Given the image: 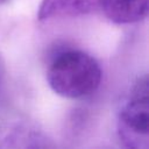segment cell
<instances>
[{
    "label": "cell",
    "mask_w": 149,
    "mask_h": 149,
    "mask_svg": "<svg viewBox=\"0 0 149 149\" xmlns=\"http://www.w3.org/2000/svg\"><path fill=\"white\" fill-rule=\"evenodd\" d=\"M101 76L95 58L77 49L57 52L47 71L50 88L68 99H79L94 93L101 83Z\"/></svg>",
    "instance_id": "cell-1"
},
{
    "label": "cell",
    "mask_w": 149,
    "mask_h": 149,
    "mask_svg": "<svg viewBox=\"0 0 149 149\" xmlns=\"http://www.w3.org/2000/svg\"><path fill=\"white\" fill-rule=\"evenodd\" d=\"M148 77L144 74L135 83L130 98L122 106L118 118L120 141L133 149H147L149 144Z\"/></svg>",
    "instance_id": "cell-2"
},
{
    "label": "cell",
    "mask_w": 149,
    "mask_h": 149,
    "mask_svg": "<svg viewBox=\"0 0 149 149\" xmlns=\"http://www.w3.org/2000/svg\"><path fill=\"white\" fill-rule=\"evenodd\" d=\"M100 7V0H42L38 6L37 19L76 17L90 14Z\"/></svg>",
    "instance_id": "cell-3"
},
{
    "label": "cell",
    "mask_w": 149,
    "mask_h": 149,
    "mask_svg": "<svg viewBox=\"0 0 149 149\" xmlns=\"http://www.w3.org/2000/svg\"><path fill=\"white\" fill-rule=\"evenodd\" d=\"M149 0H100L105 16L118 24H129L142 21L148 15Z\"/></svg>",
    "instance_id": "cell-4"
},
{
    "label": "cell",
    "mask_w": 149,
    "mask_h": 149,
    "mask_svg": "<svg viewBox=\"0 0 149 149\" xmlns=\"http://www.w3.org/2000/svg\"><path fill=\"white\" fill-rule=\"evenodd\" d=\"M3 78H5V64H3L2 57L0 56V87L3 83Z\"/></svg>",
    "instance_id": "cell-5"
},
{
    "label": "cell",
    "mask_w": 149,
    "mask_h": 149,
    "mask_svg": "<svg viewBox=\"0 0 149 149\" xmlns=\"http://www.w3.org/2000/svg\"><path fill=\"white\" fill-rule=\"evenodd\" d=\"M7 1H8V0H0V5H1V3H5V2H7Z\"/></svg>",
    "instance_id": "cell-6"
}]
</instances>
